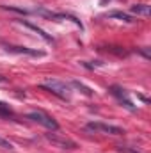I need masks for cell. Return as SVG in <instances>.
Wrapping results in <instances>:
<instances>
[{
	"label": "cell",
	"instance_id": "3",
	"mask_svg": "<svg viewBox=\"0 0 151 153\" xmlns=\"http://www.w3.org/2000/svg\"><path fill=\"white\" fill-rule=\"evenodd\" d=\"M87 130L91 132H98V134H109V135H123V128L114 126V125H107V123H100V121H91L87 123Z\"/></svg>",
	"mask_w": 151,
	"mask_h": 153
},
{
	"label": "cell",
	"instance_id": "11",
	"mask_svg": "<svg viewBox=\"0 0 151 153\" xmlns=\"http://www.w3.org/2000/svg\"><path fill=\"white\" fill-rule=\"evenodd\" d=\"M0 116H13L11 107L7 103H4V102H0Z\"/></svg>",
	"mask_w": 151,
	"mask_h": 153
},
{
	"label": "cell",
	"instance_id": "7",
	"mask_svg": "<svg viewBox=\"0 0 151 153\" xmlns=\"http://www.w3.org/2000/svg\"><path fill=\"white\" fill-rule=\"evenodd\" d=\"M7 52H16V53H27V55H44L43 52L38 50H30V48H25V46H5Z\"/></svg>",
	"mask_w": 151,
	"mask_h": 153
},
{
	"label": "cell",
	"instance_id": "13",
	"mask_svg": "<svg viewBox=\"0 0 151 153\" xmlns=\"http://www.w3.org/2000/svg\"><path fill=\"white\" fill-rule=\"evenodd\" d=\"M117 150L121 153H139V152H135V150H132V148H126V146H119Z\"/></svg>",
	"mask_w": 151,
	"mask_h": 153
},
{
	"label": "cell",
	"instance_id": "12",
	"mask_svg": "<svg viewBox=\"0 0 151 153\" xmlns=\"http://www.w3.org/2000/svg\"><path fill=\"white\" fill-rule=\"evenodd\" d=\"M0 148H5V150H11V148H13V144H11L9 141H5L4 137H0Z\"/></svg>",
	"mask_w": 151,
	"mask_h": 153
},
{
	"label": "cell",
	"instance_id": "10",
	"mask_svg": "<svg viewBox=\"0 0 151 153\" xmlns=\"http://www.w3.org/2000/svg\"><path fill=\"white\" fill-rule=\"evenodd\" d=\"M71 85H73V87H76L78 91H82L84 94H87V96H93V89H89L87 85H84V84H80V82H76V80L71 84Z\"/></svg>",
	"mask_w": 151,
	"mask_h": 153
},
{
	"label": "cell",
	"instance_id": "4",
	"mask_svg": "<svg viewBox=\"0 0 151 153\" xmlns=\"http://www.w3.org/2000/svg\"><path fill=\"white\" fill-rule=\"evenodd\" d=\"M46 139L52 141L55 146H59V148H62V150H75L76 148V143H73V141L68 139V137H61V135H57V134H46Z\"/></svg>",
	"mask_w": 151,
	"mask_h": 153
},
{
	"label": "cell",
	"instance_id": "5",
	"mask_svg": "<svg viewBox=\"0 0 151 153\" xmlns=\"http://www.w3.org/2000/svg\"><path fill=\"white\" fill-rule=\"evenodd\" d=\"M110 93L119 100V103H123V107H126L128 111H135V105L130 102V98L126 96L124 89H121V87H117V85H112V87H110Z\"/></svg>",
	"mask_w": 151,
	"mask_h": 153
},
{
	"label": "cell",
	"instance_id": "14",
	"mask_svg": "<svg viewBox=\"0 0 151 153\" xmlns=\"http://www.w3.org/2000/svg\"><path fill=\"white\" fill-rule=\"evenodd\" d=\"M0 82H5V78H4V76H0Z\"/></svg>",
	"mask_w": 151,
	"mask_h": 153
},
{
	"label": "cell",
	"instance_id": "6",
	"mask_svg": "<svg viewBox=\"0 0 151 153\" xmlns=\"http://www.w3.org/2000/svg\"><path fill=\"white\" fill-rule=\"evenodd\" d=\"M20 23H21V25H25L27 29H30V30H34V32H36L38 36H41V38L44 39L46 43H53V39H52V36H48V34H46V32H44L43 29H39L38 25H32V23H29V22H23V20H21Z\"/></svg>",
	"mask_w": 151,
	"mask_h": 153
},
{
	"label": "cell",
	"instance_id": "2",
	"mask_svg": "<svg viewBox=\"0 0 151 153\" xmlns=\"http://www.w3.org/2000/svg\"><path fill=\"white\" fill-rule=\"evenodd\" d=\"M27 119L38 123V125L44 126V128H48V130H59V123H57L52 116H48L46 112H41V111L30 112V114H27Z\"/></svg>",
	"mask_w": 151,
	"mask_h": 153
},
{
	"label": "cell",
	"instance_id": "1",
	"mask_svg": "<svg viewBox=\"0 0 151 153\" xmlns=\"http://www.w3.org/2000/svg\"><path fill=\"white\" fill-rule=\"evenodd\" d=\"M43 87L48 89L50 93L57 94V96L62 98V100H70V96H71L70 85H68L66 82H62V80H57V78H46V80L43 82Z\"/></svg>",
	"mask_w": 151,
	"mask_h": 153
},
{
	"label": "cell",
	"instance_id": "8",
	"mask_svg": "<svg viewBox=\"0 0 151 153\" xmlns=\"http://www.w3.org/2000/svg\"><path fill=\"white\" fill-rule=\"evenodd\" d=\"M132 13L137 14V16H148L150 14V5H146V4H135V5H132Z\"/></svg>",
	"mask_w": 151,
	"mask_h": 153
},
{
	"label": "cell",
	"instance_id": "9",
	"mask_svg": "<svg viewBox=\"0 0 151 153\" xmlns=\"http://www.w3.org/2000/svg\"><path fill=\"white\" fill-rule=\"evenodd\" d=\"M107 16H109V18H119L121 22H126V23H132V22H133V18H132L130 14L121 13V11H112V13H109Z\"/></svg>",
	"mask_w": 151,
	"mask_h": 153
}]
</instances>
